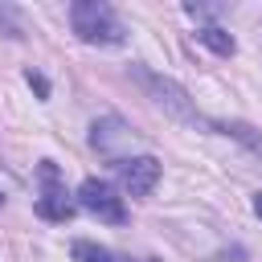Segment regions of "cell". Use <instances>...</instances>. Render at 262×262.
Segmentation results:
<instances>
[{
	"mask_svg": "<svg viewBox=\"0 0 262 262\" xmlns=\"http://www.w3.org/2000/svg\"><path fill=\"white\" fill-rule=\"evenodd\" d=\"M254 213H258V217H262V192H258V196H254Z\"/></svg>",
	"mask_w": 262,
	"mask_h": 262,
	"instance_id": "9",
	"label": "cell"
},
{
	"mask_svg": "<svg viewBox=\"0 0 262 262\" xmlns=\"http://www.w3.org/2000/svg\"><path fill=\"white\" fill-rule=\"evenodd\" d=\"M70 254H74V262H127L123 254H115V250H106L98 242H86V237H78L70 246Z\"/></svg>",
	"mask_w": 262,
	"mask_h": 262,
	"instance_id": "7",
	"label": "cell"
},
{
	"mask_svg": "<svg viewBox=\"0 0 262 262\" xmlns=\"http://www.w3.org/2000/svg\"><path fill=\"white\" fill-rule=\"evenodd\" d=\"M131 78L147 90V98L156 102V106H164L172 119H184V123H201V115H196V106L188 102V94H184V86H176L172 78H164V74H151V70H143V66H131Z\"/></svg>",
	"mask_w": 262,
	"mask_h": 262,
	"instance_id": "2",
	"label": "cell"
},
{
	"mask_svg": "<svg viewBox=\"0 0 262 262\" xmlns=\"http://www.w3.org/2000/svg\"><path fill=\"white\" fill-rule=\"evenodd\" d=\"M25 82H29L33 90H37V98H49V82H45V78H41L37 70H25Z\"/></svg>",
	"mask_w": 262,
	"mask_h": 262,
	"instance_id": "8",
	"label": "cell"
},
{
	"mask_svg": "<svg viewBox=\"0 0 262 262\" xmlns=\"http://www.w3.org/2000/svg\"><path fill=\"white\" fill-rule=\"evenodd\" d=\"M78 205H82L86 213H94L98 221H106V225H123V221H127L123 196H115V188H111L106 180H98V176H86V180L78 184Z\"/></svg>",
	"mask_w": 262,
	"mask_h": 262,
	"instance_id": "4",
	"label": "cell"
},
{
	"mask_svg": "<svg viewBox=\"0 0 262 262\" xmlns=\"http://www.w3.org/2000/svg\"><path fill=\"white\" fill-rule=\"evenodd\" d=\"M119 172V188L131 192V196H147L160 180V160L156 156H131V160H119L115 164Z\"/></svg>",
	"mask_w": 262,
	"mask_h": 262,
	"instance_id": "5",
	"label": "cell"
},
{
	"mask_svg": "<svg viewBox=\"0 0 262 262\" xmlns=\"http://www.w3.org/2000/svg\"><path fill=\"white\" fill-rule=\"evenodd\" d=\"M0 205H4V192H0Z\"/></svg>",
	"mask_w": 262,
	"mask_h": 262,
	"instance_id": "10",
	"label": "cell"
},
{
	"mask_svg": "<svg viewBox=\"0 0 262 262\" xmlns=\"http://www.w3.org/2000/svg\"><path fill=\"white\" fill-rule=\"evenodd\" d=\"M70 25H74L78 41H86V45H119L127 37L123 20L115 16V8L106 0H78V4H70Z\"/></svg>",
	"mask_w": 262,
	"mask_h": 262,
	"instance_id": "1",
	"label": "cell"
},
{
	"mask_svg": "<svg viewBox=\"0 0 262 262\" xmlns=\"http://www.w3.org/2000/svg\"><path fill=\"white\" fill-rule=\"evenodd\" d=\"M37 172H41V184H45L41 196H37V217H45V221H70L74 209H78V201H70L57 164H53V160H41Z\"/></svg>",
	"mask_w": 262,
	"mask_h": 262,
	"instance_id": "3",
	"label": "cell"
},
{
	"mask_svg": "<svg viewBox=\"0 0 262 262\" xmlns=\"http://www.w3.org/2000/svg\"><path fill=\"white\" fill-rule=\"evenodd\" d=\"M196 41H201L205 49H213L217 57H233V53H237V41H233L221 25H205V29H196Z\"/></svg>",
	"mask_w": 262,
	"mask_h": 262,
	"instance_id": "6",
	"label": "cell"
}]
</instances>
